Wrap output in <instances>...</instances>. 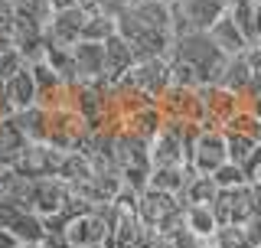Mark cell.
I'll use <instances>...</instances> for the list:
<instances>
[{
    "label": "cell",
    "instance_id": "cell-5",
    "mask_svg": "<svg viewBox=\"0 0 261 248\" xmlns=\"http://www.w3.org/2000/svg\"><path fill=\"white\" fill-rule=\"evenodd\" d=\"M118 85H127L134 95L147 98V102L160 105L167 88L173 85V72H170V59H137V65L127 72Z\"/></svg>",
    "mask_w": 261,
    "mask_h": 248
},
{
    "label": "cell",
    "instance_id": "cell-8",
    "mask_svg": "<svg viewBox=\"0 0 261 248\" xmlns=\"http://www.w3.org/2000/svg\"><path fill=\"white\" fill-rule=\"evenodd\" d=\"M160 111H163V118H167V121L202 124V128H206V108H202V92H199V88L170 85L167 95L160 98Z\"/></svg>",
    "mask_w": 261,
    "mask_h": 248
},
{
    "label": "cell",
    "instance_id": "cell-10",
    "mask_svg": "<svg viewBox=\"0 0 261 248\" xmlns=\"http://www.w3.org/2000/svg\"><path fill=\"white\" fill-rule=\"evenodd\" d=\"M98 10V4L92 7H72V10H56L53 13V23H49V39L53 43H62V46H75L85 39L88 33V23Z\"/></svg>",
    "mask_w": 261,
    "mask_h": 248
},
{
    "label": "cell",
    "instance_id": "cell-29",
    "mask_svg": "<svg viewBox=\"0 0 261 248\" xmlns=\"http://www.w3.org/2000/svg\"><path fill=\"white\" fill-rule=\"evenodd\" d=\"M193 248H216V242H196Z\"/></svg>",
    "mask_w": 261,
    "mask_h": 248
},
{
    "label": "cell",
    "instance_id": "cell-21",
    "mask_svg": "<svg viewBox=\"0 0 261 248\" xmlns=\"http://www.w3.org/2000/svg\"><path fill=\"white\" fill-rule=\"evenodd\" d=\"M225 131H239V134L251 137V140H261V118L251 108H242L232 121L225 124Z\"/></svg>",
    "mask_w": 261,
    "mask_h": 248
},
{
    "label": "cell",
    "instance_id": "cell-27",
    "mask_svg": "<svg viewBox=\"0 0 261 248\" xmlns=\"http://www.w3.org/2000/svg\"><path fill=\"white\" fill-rule=\"evenodd\" d=\"M255 46H261V0H255Z\"/></svg>",
    "mask_w": 261,
    "mask_h": 248
},
{
    "label": "cell",
    "instance_id": "cell-16",
    "mask_svg": "<svg viewBox=\"0 0 261 248\" xmlns=\"http://www.w3.org/2000/svg\"><path fill=\"white\" fill-rule=\"evenodd\" d=\"M183 226L190 229L196 238L212 242L216 232H219V216H216V209H212L209 203H190L183 209Z\"/></svg>",
    "mask_w": 261,
    "mask_h": 248
},
{
    "label": "cell",
    "instance_id": "cell-11",
    "mask_svg": "<svg viewBox=\"0 0 261 248\" xmlns=\"http://www.w3.org/2000/svg\"><path fill=\"white\" fill-rule=\"evenodd\" d=\"M33 79H36V95H39V105H43V108H62V105H72V85L46 59L33 62Z\"/></svg>",
    "mask_w": 261,
    "mask_h": 248
},
{
    "label": "cell",
    "instance_id": "cell-25",
    "mask_svg": "<svg viewBox=\"0 0 261 248\" xmlns=\"http://www.w3.org/2000/svg\"><path fill=\"white\" fill-rule=\"evenodd\" d=\"M101 10H108L111 16H118L121 10H127V7H134V4H141V0H95Z\"/></svg>",
    "mask_w": 261,
    "mask_h": 248
},
{
    "label": "cell",
    "instance_id": "cell-13",
    "mask_svg": "<svg viewBox=\"0 0 261 248\" xmlns=\"http://www.w3.org/2000/svg\"><path fill=\"white\" fill-rule=\"evenodd\" d=\"M75 76L79 82H105V43H75Z\"/></svg>",
    "mask_w": 261,
    "mask_h": 248
},
{
    "label": "cell",
    "instance_id": "cell-31",
    "mask_svg": "<svg viewBox=\"0 0 261 248\" xmlns=\"http://www.w3.org/2000/svg\"><path fill=\"white\" fill-rule=\"evenodd\" d=\"M88 248H108V245H88Z\"/></svg>",
    "mask_w": 261,
    "mask_h": 248
},
{
    "label": "cell",
    "instance_id": "cell-14",
    "mask_svg": "<svg viewBox=\"0 0 261 248\" xmlns=\"http://www.w3.org/2000/svg\"><path fill=\"white\" fill-rule=\"evenodd\" d=\"M209 36L216 39V46L222 49V53L228 56V59H232V56H242L245 49H251V39L245 36V30L239 27V23H235V16H232V10H228L222 20L216 23V27L209 30Z\"/></svg>",
    "mask_w": 261,
    "mask_h": 248
},
{
    "label": "cell",
    "instance_id": "cell-6",
    "mask_svg": "<svg viewBox=\"0 0 261 248\" xmlns=\"http://www.w3.org/2000/svg\"><path fill=\"white\" fill-rule=\"evenodd\" d=\"M111 206H108V216H105L98 206H88L82 209L79 216H72V222L65 226V238H69L72 248H88V245H105L111 238Z\"/></svg>",
    "mask_w": 261,
    "mask_h": 248
},
{
    "label": "cell",
    "instance_id": "cell-4",
    "mask_svg": "<svg viewBox=\"0 0 261 248\" xmlns=\"http://www.w3.org/2000/svg\"><path fill=\"white\" fill-rule=\"evenodd\" d=\"M173 4V30L183 33H209L232 10V0H170Z\"/></svg>",
    "mask_w": 261,
    "mask_h": 248
},
{
    "label": "cell",
    "instance_id": "cell-7",
    "mask_svg": "<svg viewBox=\"0 0 261 248\" xmlns=\"http://www.w3.org/2000/svg\"><path fill=\"white\" fill-rule=\"evenodd\" d=\"M222 163H228V140L225 131L219 128H202L196 134L193 147H190V170L199 177H212Z\"/></svg>",
    "mask_w": 261,
    "mask_h": 248
},
{
    "label": "cell",
    "instance_id": "cell-18",
    "mask_svg": "<svg viewBox=\"0 0 261 248\" xmlns=\"http://www.w3.org/2000/svg\"><path fill=\"white\" fill-rule=\"evenodd\" d=\"M190 177H193V170L186 167V163H176V167H153L150 186L153 189H163V193H173V196H183Z\"/></svg>",
    "mask_w": 261,
    "mask_h": 248
},
{
    "label": "cell",
    "instance_id": "cell-24",
    "mask_svg": "<svg viewBox=\"0 0 261 248\" xmlns=\"http://www.w3.org/2000/svg\"><path fill=\"white\" fill-rule=\"evenodd\" d=\"M248 59H251V76H255V85H251V98H255V95H261V46L248 49Z\"/></svg>",
    "mask_w": 261,
    "mask_h": 248
},
{
    "label": "cell",
    "instance_id": "cell-15",
    "mask_svg": "<svg viewBox=\"0 0 261 248\" xmlns=\"http://www.w3.org/2000/svg\"><path fill=\"white\" fill-rule=\"evenodd\" d=\"M4 95H7V102H10L13 114L16 111H27V108H33V105H39L36 79H33V62L20 72V76H13L10 82H7V85H4Z\"/></svg>",
    "mask_w": 261,
    "mask_h": 248
},
{
    "label": "cell",
    "instance_id": "cell-28",
    "mask_svg": "<svg viewBox=\"0 0 261 248\" xmlns=\"http://www.w3.org/2000/svg\"><path fill=\"white\" fill-rule=\"evenodd\" d=\"M248 108H251V111H255L258 118H261V95H255V98H251V102H248Z\"/></svg>",
    "mask_w": 261,
    "mask_h": 248
},
{
    "label": "cell",
    "instance_id": "cell-9",
    "mask_svg": "<svg viewBox=\"0 0 261 248\" xmlns=\"http://www.w3.org/2000/svg\"><path fill=\"white\" fill-rule=\"evenodd\" d=\"M202 92V108H206V128H219L225 131V124L235 118L242 108H248V102H245L242 95H235L232 88L225 85H206L199 88Z\"/></svg>",
    "mask_w": 261,
    "mask_h": 248
},
{
    "label": "cell",
    "instance_id": "cell-20",
    "mask_svg": "<svg viewBox=\"0 0 261 248\" xmlns=\"http://www.w3.org/2000/svg\"><path fill=\"white\" fill-rule=\"evenodd\" d=\"M27 65H30V59H27V56H23L16 46L4 49V53H0V85H7L13 76H20Z\"/></svg>",
    "mask_w": 261,
    "mask_h": 248
},
{
    "label": "cell",
    "instance_id": "cell-22",
    "mask_svg": "<svg viewBox=\"0 0 261 248\" xmlns=\"http://www.w3.org/2000/svg\"><path fill=\"white\" fill-rule=\"evenodd\" d=\"M212 180H216V186L219 189H239V186H245V183H251L248 177H245V170L239 167V163H222L216 173H212Z\"/></svg>",
    "mask_w": 261,
    "mask_h": 248
},
{
    "label": "cell",
    "instance_id": "cell-2",
    "mask_svg": "<svg viewBox=\"0 0 261 248\" xmlns=\"http://www.w3.org/2000/svg\"><path fill=\"white\" fill-rule=\"evenodd\" d=\"M167 59H170V72H173V85H183V88L219 85L228 69V56L216 46V39L209 33L176 36Z\"/></svg>",
    "mask_w": 261,
    "mask_h": 248
},
{
    "label": "cell",
    "instance_id": "cell-1",
    "mask_svg": "<svg viewBox=\"0 0 261 248\" xmlns=\"http://www.w3.org/2000/svg\"><path fill=\"white\" fill-rule=\"evenodd\" d=\"M118 33L130 43L137 59H167L176 43L173 4L170 0H141L118 13Z\"/></svg>",
    "mask_w": 261,
    "mask_h": 248
},
{
    "label": "cell",
    "instance_id": "cell-17",
    "mask_svg": "<svg viewBox=\"0 0 261 248\" xmlns=\"http://www.w3.org/2000/svg\"><path fill=\"white\" fill-rule=\"evenodd\" d=\"M13 121H16V128L27 134L30 144H49V108L33 105L27 111H16Z\"/></svg>",
    "mask_w": 261,
    "mask_h": 248
},
{
    "label": "cell",
    "instance_id": "cell-19",
    "mask_svg": "<svg viewBox=\"0 0 261 248\" xmlns=\"http://www.w3.org/2000/svg\"><path fill=\"white\" fill-rule=\"evenodd\" d=\"M216 196H219L216 180H212V177H199V173H193L179 200H183V206H190V203H209V206H212V203H216Z\"/></svg>",
    "mask_w": 261,
    "mask_h": 248
},
{
    "label": "cell",
    "instance_id": "cell-12",
    "mask_svg": "<svg viewBox=\"0 0 261 248\" xmlns=\"http://www.w3.org/2000/svg\"><path fill=\"white\" fill-rule=\"evenodd\" d=\"M134 65H137V53L130 49V43L121 33L105 39V82L108 85H118Z\"/></svg>",
    "mask_w": 261,
    "mask_h": 248
},
{
    "label": "cell",
    "instance_id": "cell-23",
    "mask_svg": "<svg viewBox=\"0 0 261 248\" xmlns=\"http://www.w3.org/2000/svg\"><path fill=\"white\" fill-rule=\"evenodd\" d=\"M13 30H16L13 0H0V36H10V39H13Z\"/></svg>",
    "mask_w": 261,
    "mask_h": 248
},
{
    "label": "cell",
    "instance_id": "cell-26",
    "mask_svg": "<svg viewBox=\"0 0 261 248\" xmlns=\"http://www.w3.org/2000/svg\"><path fill=\"white\" fill-rule=\"evenodd\" d=\"M53 10H72V7H92L95 0H49Z\"/></svg>",
    "mask_w": 261,
    "mask_h": 248
},
{
    "label": "cell",
    "instance_id": "cell-3",
    "mask_svg": "<svg viewBox=\"0 0 261 248\" xmlns=\"http://www.w3.org/2000/svg\"><path fill=\"white\" fill-rule=\"evenodd\" d=\"M92 134L95 131L88 128V121L72 105L49 108V147H56L62 154H75V151H85L88 147Z\"/></svg>",
    "mask_w": 261,
    "mask_h": 248
},
{
    "label": "cell",
    "instance_id": "cell-32",
    "mask_svg": "<svg viewBox=\"0 0 261 248\" xmlns=\"http://www.w3.org/2000/svg\"><path fill=\"white\" fill-rule=\"evenodd\" d=\"M255 183H261V173H258V180H255Z\"/></svg>",
    "mask_w": 261,
    "mask_h": 248
},
{
    "label": "cell",
    "instance_id": "cell-30",
    "mask_svg": "<svg viewBox=\"0 0 261 248\" xmlns=\"http://www.w3.org/2000/svg\"><path fill=\"white\" fill-rule=\"evenodd\" d=\"M16 248H46V245H16Z\"/></svg>",
    "mask_w": 261,
    "mask_h": 248
}]
</instances>
